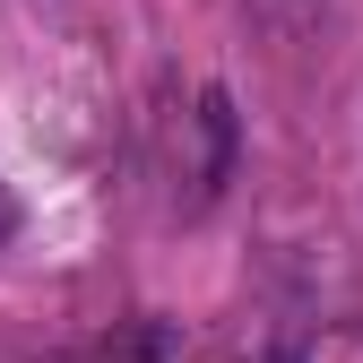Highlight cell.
<instances>
[{
    "label": "cell",
    "instance_id": "6da1fadb",
    "mask_svg": "<svg viewBox=\"0 0 363 363\" xmlns=\"http://www.w3.org/2000/svg\"><path fill=\"white\" fill-rule=\"evenodd\" d=\"M199 182H191V208H208L225 191V173H234V104H225V86H208L199 96Z\"/></svg>",
    "mask_w": 363,
    "mask_h": 363
},
{
    "label": "cell",
    "instance_id": "7a4b0ae2",
    "mask_svg": "<svg viewBox=\"0 0 363 363\" xmlns=\"http://www.w3.org/2000/svg\"><path fill=\"white\" fill-rule=\"evenodd\" d=\"M18 234V199H9V182H0V242Z\"/></svg>",
    "mask_w": 363,
    "mask_h": 363
}]
</instances>
